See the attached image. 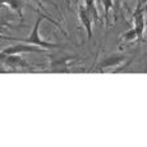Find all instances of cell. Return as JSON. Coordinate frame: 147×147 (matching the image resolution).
Wrapping results in <instances>:
<instances>
[{
    "instance_id": "obj_4",
    "label": "cell",
    "mask_w": 147,
    "mask_h": 147,
    "mask_svg": "<svg viewBox=\"0 0 147 147\" xmlns=\"http://www.w3.org/2000/svg\"><path fill=\"white\" fill-rule=\"evenodd\" d=\"M133 28L137 31L138 35V42L145 41V28H146V22H145V9L141 3V0L137 1L136 9L133 12Z\"/></svg>"
},
{
    "instance_id": "obj_12",
    "label": "cell",
    "mask_w": 147,
    "mask_h": 147,
    "mask_svg": "<svg viewBox=\"0 0 147 147\" xmlns=\"http://www.w3.org/2000/svg\"><path fill=\"white\" fill-rule=\"evenodd\" d=\"M119 8H120V0H114V17L117 18L118 17V12H119Z\"/></svg>"
},
{
    "instance_id": "obj_3",
    "label": "cell",
    "mask_w": 147,
    "mask_h": 147,
    "mask_svg": "<svg viewBox=\"0 0 147 147\" xmlns=\"http://www.w3.org/2000/svg\"><path fill=\"white\" fill-rule=\"evenodd\" d=\"M78 60L77 56H51L50 58V72L53 73H69L70 65Z\"/></svg>"
},
{
    "instance_id": "obj_8",
    "label": "cell",
    "mask_w": 147,
    "mask_h": 147,
    "mask_svg": "<svg viewBox=\"0 0 147 147\" xmlns=\"http://www.w3.org/2000/svg\"><path fill=\"white\" fill-rule=\"evenodd\" d=\"M83 5L86 7L87 12L91 14L94 22H98V21H100V16H98L97 7H96V1H95V0H84V4Z\"/></svg>"
},
{
    "instance_id": "obj_13",
    "label": "cell",
    "mask_w": 147,
    "mask_h": 147,
    "mask_svg": "<svg viewBox=\"0 0 147 147\" xmlns=\"http://www.w3.org/2000/svg\"><path fill=\"white\" fill-rule=\"evenodd\" d=\"M10 0H0V5H8Z\"/></svg>"
},
{
    "instance_id": "obj_15",
    "label": "cell",
    "mask_w": 147,
    "mask_h": 147,
    "mask_svg": "<svg viewBox=\"0 0 147 147\" xmlns=\"http://www.w3.org/2000/svg\"><path fill=\"white\" fill-rule=\"evenodd\" d=\"M141 3H142V5H143V7H145V5H146V3H147V0H141Z\"/></svg>"
},
{
    "instance_id": "obj_1",
    "label": "cell",
    "mask_w": 147,
    "mask_h": 147,
    "mask_svg": "<svg viewBox=\"0 0 147 147\" xmlns=\"http://www.w3.org/2000/svg\"><path fill=\"white\" fill-rule=\"evenodd\" d=\"M45 17L44 16H40L37 19H36L35 24H33V28L31 31V33L24 38H19V37H10V40H17V41H22V42H27V44H31V45H36V46H40V47H44V49H59L61 47V45H58V44H54V42H50V41H46L41 37L40 35V26L44 21Z\"/></svg>"
},
{
    "instance_id": "obj_9",
    "label": "cell",
    "mask_w": 147,
    "mask_h": 147,
    "mask_svg": "<svg viewBox=\"0 0 147 147\" xmlns=\"http://www.w3.org/2000/svg\"><path fill=\"white\" fill-rule=\"evenodd\" d=\"M104 8V21H105L106 26L110 23V12L114 8V0H100Z\"/></svg>"
},
{
    "instance_id": "obj_7",
    "label": "cell",
    "mask_w": 147,
    "mask_h": 147,
    "mask_svg": "<svg viewBox=\"0 0 147 147\" xmlns=\"http://www.w3.org/2000/svg\"><path fill=\"white\" fill-rule=\"evenodd\" d=\"M8 7L13 10L14 13L18 14L21 21H23V10H24V0H10L8 3Z\"/></svg>"
},
{
    "instance_id": "obj_6",
    "label": "cell",
    "mask_w": 147,
    "mask_h": 147,
    "mask_svg": "<svg viewBox=\"0 0 147 147\" xmlns=\"http://www.w3.org/2000/svg\"><path fill=\"white\" fill-rule=\"evenodd\" d=\"M78 19H80L81 24L83 26V28L86 30L87 33V40H91L94 32H92V24H94V19H92L91 14L87 12L86 7L84 5H80L78 7Z\"/></svg>"
},
{
    "instance_id": "obj_11",
    "label": "cell",
    "mask_w": 147,
    "mask_h": 147,
    "mask_svg": "<svg viewBox=\"0 0 147 147\" xmlns=\"http://www.w3.org/2000/svg\"><path fill=\"white\" fill-rule=\"evenodd\" d=\"M12 27L10 26V23L7 21L5 18H3V17H0V35H4L5 32H7L9 28Z\"/></svg>"
},
{
    "instance_id": "obj_10",
    "label": "cell",
    "mask_w": 147,
    "mask_h": 147,
    "mask_svg": "<svg viewBox=\"0 0 147 147\" xmlns=\"http://www.w3.org/2000/svg\"><path fill=\"white\" fill-rule=\"evenodd\" d=\"M120 38H121V40H123L124 42H134V41H138L137 31H136L133 27L129 28L128 31H125L124 33H121V35H120Z\"/></svg>"
},
{
    "instance_id": "obj_14",
    "label": "cell",
    "mask_w": 147,
    "mask_h": 147,
    "mask_svg": "<svg viewBox=\"0 0 147 147\" xmlns=\"http://www.w3.org/2000/svg\"><path fill=\"white\" fill-rule=\"evenodd\" d=\"M0 38H5V40H10V37H7V36H4V35H0Z\"/></svg>"
},
{
    "instance_id": "obj_5",
    "label": "cell",
    "mask_w": 147,
    "mask_h": 147,
    "mask_svg": "<svg viewBox=\"0 0 147 147\" xmlns=\"http://www.w3.org/2000/svg\"><path fill=\"white\" fill-rule=\"evenodd\" d=\"M46 49L40 46H36V45H31L27 42H22L19 41L16 45H10L7 46L5 49H3L1 53L3 55H18V54H23V53H44Z\"/></svg>"
},
{
    "instance_id": "obj_17",
    "label": "cell",
    "mask_w": 147,
    "mask_h": 147,
    "mask_svg": "<svg viewBox=\"0 0 147 147\" xmlns=\"http://www.w3.org/2000/svg\"><path fill=\"white\" fill-rule=\"evenodd\" d=\"M65 3H67V4H68V5H69V0H65Z\"/></svg>"
},
{
    "instance_id": "obj_16",
    "label": "cell",
    "mask_w": 147,
    "mask_h": 147,
    "mask_svg": "<svg viewBox=\"0 0 147 147\" xmlns=\"http://www.w3.org/2000/svg\"><path fill=\"white\" fill-rule=\"evenodd\" d=\"M143 9H145V10L147 9V3H146V5H145V7H143Z\"/></svg>"
},
{
    "instance_id": "obj_2",
    "label": "cell",
    "mask_w": 147,
    "mask_h": 147,
    "mask_svg": "<svg viewBox=\"0 0 147 147\" xmlns=\"http://www.w3.org/2000/svg\"><path fill=\"white\" fill-rule=\"evenodd\" d=\"M133 60V58H128L124 54H111L107 55L105 58H102L95 67V72H106L113 68H119V70L124 69L125 67H128L131 64V61Z\"/></svg>"
}]
</instances>
